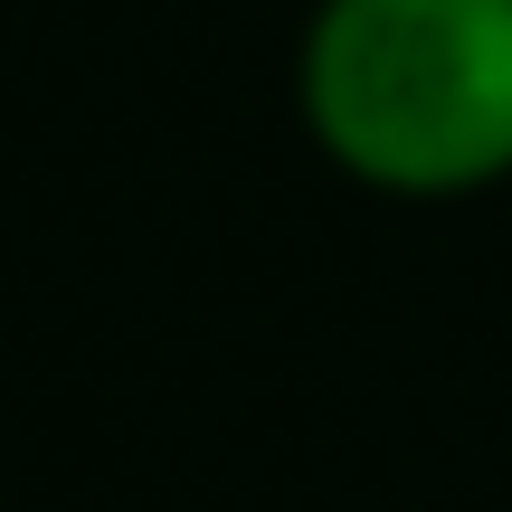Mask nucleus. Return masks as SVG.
<instances>
[{
  "mask_svg": "<svg viewBox=\"0 0 512 512\" xmlns=\"http://www.w3.org/2000/svg\"><path fill=\"white\" fill-rule=\"evenodd\" d=\"M304 124L351 181L456 200L512 171V0H323Z\"/></svg>",
  "mask_w": 512,
  "mask_h": 512,
  "instance_id": "f257e3e1",
  "label": "nucleus"
}]
</instances>
